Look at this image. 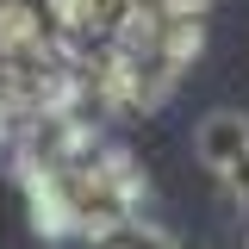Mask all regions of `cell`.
<instances>
[{
  "label": "cell",
  "mask_w": 249,
  "mask_h": 249,
  "mask_svg": "<svg viewBox=\"0 0 249 249\" xmlns=\"http://www.w3.org/2000/svg\"><path fill=\"white\" fill-rule=\"evenodd\" d=\"M224 187H231V193H237V199H243V206H249V150L237 156L231 168H224Z\"/></svg>",
  "instance_id": "obj_3"
},
{
  "label": "cell",
  "mask_w": 249,
  "mask_h": 249,
  "mask_svg": "<svg viewBox=\"0 0 249 249\" xmlns=\"http://www.w3.org/2000/svg\"><path fill=\"white\" fill-rule=\"evenodd\" d=\"M100 249H181L162 224H150V218H124L119 231H106L100 237Z\"/></svg>",
  "instance_id": "obj_2"
},
{
  "label": "cell",
  "mask_w": 249,
  "mask_h": 249,
  "mask_svg": "<svg viewBox=\"0 0 249 249\" xmlns=\"http://www.w3.org/2000/svg\"><path fill=\"white\" fill-rule=\"evenodd\" d=\"M243 150H249V119H243V112L218 106V112H206V119L193 124V156H199L212 175H224Z\"/></svg>",
  "instance_id": "obj_1"
},
{
  "label": "cell",
  "mask_w": 249,
  "mask_h": 249,
  "mask_svg": "<svg viewBox=\"0 0 249 249\" xmlns=\"http://www.w3.org/2000/svg\"><path fill=\"white\" fill-rule=\"evenodd\" d=\"M156 6H168V13H187V19H199L212 0H156Z\"/></svg>",
  "instance_id": "obj_4"
}]
</instances>
